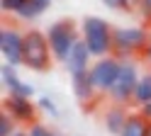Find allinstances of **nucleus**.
Listing matches in <instances>:
<instances>
[{
	"instance_id": "nucleus-20",
	"label": "nucleus",
	"mask_w": 151,
	"mask_h": 136,
	"mask_svg": "<svg viewBox=\"0 0 151 136\" xmlns=\"http://www.w3.org/2000/svg\"><path fill=\"white\" fill-rule=\"evenodd\" d=\"M102 3L112 10H127V0H102Z\"/></svg>"
},
{
	"instance_id": "nucleus-16",
	"label": "nucleus",
	"mask_w": 151,
	"mask_h": 136,
	"mask_svg": "<svg viewBox=\"0 0 151 136\" xmlns=\"http://www.w3.org/2000/svg\"><path fill=\"white\" fill-rule=\"evenodd\" d=\"M29 3V0H0V7H3V12H12V15H20L22 7Z\"/></svg>"
},
{
	"instance_id": "nucleus-13",
	"label": "nucleus",
	"mask_w": 151,
	"mask_h": 136,
	"mask_svg": "<svg viewBox=\"0 0 151 136\" xmlns=\"http://www.w3.org/2000/svg\"><path fill=\"white\" fill-rule=\"evenodd\" d=\"M149 134V119L141 112H129V119L119 136H146Z\"/></svg>"
},
{
	"instance_id": "nucleus-4",
	"label": "nucleus",
	"mask_w": 151,
	"mask_h": 136,
	"mask_svg": "<svg viewBox=\"0 0 151 136\" xmlns=\"http://www.w3.org/2000/svg\"><path fill=\"white\" fill-rule=\"evenodd\" d=\"M139 80H141L139 63L134 61V58H124V61H122V68H119V75H117V80H115V85H112V90H110L112 105L127 107V105L134 102Z\"/></svg>"
},
{
	"instance_id": "nucleus-2",
	"label": "nucleus",
	"mask_w": 151,
	"mask_h": 136,
	"mask_svg": "<svg viewBox=\"0 0 151 136\" xmlns=\"http://www.w3.org/2000/svg\"><path fill=\"white\" fill-rule=\"evenodd\" d=\"M151 37L144 27H117L112 34V54L117 58H134L146 51Z\"/></svg>"
},
{
	"instance_id": "nucleus-22",
	"label": "nucleus",
	"mask_w": 151,
	"mask_h": 136,
	"mask_svg": "<svg viewBox=\"0 0 151 136\" xmlns=\"http://www.w3.org/2000/svg\"><path fill=\"white\" fill-rule=\"evenodd\" d=\"M139 112H141V114H144L146 119L151 122V102H149V105H144V107H139Z\"/></svg>"
},
{
	"instance_id": "nucleus-10",
	"label": "nucleus",
	"mask_w": 151,
	"mask_h": 136,
	"mask_svg": "<svg viewBox=\"0 0 151 136\" xmlns=\"http://www.w3.org/2000/svg\"><path fill=\"white\" fill-rule=\"evenodd\" d=\"M90 58H93V54L88 51L86 42H83V39H78V42H76V46H73V51H71V56L66 58L63 66L68 68L71 75H76V73H88V71H90Z\"/></svg>"
},
{
	"instance_id": "nucleus-14",
	"label": "nucleus",
	"mask_w": 151,
	"mask_h": 136,
	"mask_svg": "<svg viewBox=\"0 0 151 136\" xmlns=\"http://www.w3.org/2000/svg\"><path fill=\"white\" fill-rule=\"evenodd\" d=\"M151 102V73H144L139 80V87H137V95H134V105L144 107Z\"/></svg>"
},
{
	"instance_id": "nucleus-21",
	"label": "nucleus",
	"mask_w": 151,
	"mask_h": 136,
	"mask_svg": "<svg viewBox=\"0 0 151 136\" xmlns=\"http://www.w3.org/2000/svg\"><path fill=\"white\" fill-rule=\"evenodd\" d=\"M49 3H51V0H32V5L37 7V12H39V15H44V12H46Z\"/></svg>"
},
{
	"instance_id": "nucleus-5",
	"label": "nucleus",
	"mask_w": 151,
	"mask_h": 136,
	"mask_svg": "<svg viewBox=\"0 0 151 136\" xmlns=\"http://www.w3.org/2000/svg\"><path fill=\"white\" fill-rule=\"evenodd\" d=\"M46 39H49V46H51V54L56 61H63L71 56L76 42H78V29L71 19H59V22H54L49 29H46Z\"/></svg>"
},
{
	"instance_id": "nucleus-12",
	"label": "nucleus",
	"mask_w": 151,
	"mask_h": 136,
	"mask_svg": "<svg viewBox=\"0 0 151 136\" xmlns=\"http://www.w3.org/2000/svg\"><path fill=\"white\" fill-rule=\"evenodd\" d=\"M127 119H129V112H127L122 105H110L107 110H105V129H107L112 136H119V134H122Z\"/></svg>"
},
{
	"instance_id": "nucleus-11",
	"label": "nucleus",
	"mask_w": 151,
	"mask_h": 136,
	"mask_svg": "<svg viewBox=\"0 0 151 136\" xmlns=\"http://www.w3.org/2000/svg\"><path fill=\"white\" fill-rule=\"evenodd\" d=\"M71 90H73V95H76V100H78L81 105H86V107H90V102L95 100V85H93V80H90V73H76V75H71Z\"/></svg>"
},
{
	"instance_id": "nucleus-18",
	"label": "nucleus",
	"mask_w": 151,
	"mask_h": 136,
	"mask_svg": "<svg viewBox=\"0 0 151 136\" xmlns=\"http://www.w3.org/2000/svg\"><path fill=\"white\" fill-rule=\"evenodd\" d=\"M29 136H59V134H54L51 129H46L44 124H32L29 126Z\"/></svg>"
},
{
	"instance_id": "nucleus-19",
	"label": "nucleus",
	"mask_w": 151,
	"mask_h": 136,
	"mask_svg": "<svg viewBox=\"0 0 151 136\" xmlns=\"http://www.w3.org/2000/svg\"><path fill=\"white\" fill-rule=\"evenodd\" d=\"M139 12H141V17H144L146 22H151V0H141L139 3Z\"/></svg>"
},
{
	"instance_id": "nucleus-24",
	"label": "nucleus",
	"mask_w": 151,
	"mask_h": 136,
	"mask_svg": "<svg viewBox=\"0 0 151 136\" xmlns=\"http://www.w3.org/2000/svg\"><path fill=\"white\" fill-rule=\"evenodd\" d=\"M12 136H29V131H20V129H17V131H15Z\"/></svg>"
},
{
	"instance_id": "nucleus-6",
	"label": "nucleus",
	"mask_w": 151,
	"mask_h": 136,
	"mask_svg": "<svg viewBox=\"0 0 151 136\" xmlns=\"http://www.w3.org/2000/svg\"><path fill=\"white\" fill-rule=\"evenodd\" d=\"M0 54L7 66H24V32L15 24H5L0 32Z\"/></svg>"
},
{
	"instance_id": "nucleus-7",
	"label": "nucleus",
	"mask_w": 151,
	"mask_h": 136,
	"mask_svg": "<svg viewBox=\"0 0 151 136\" xmlns=\"http://www.w3.org/2000/svg\"><path fill=\"white\" fill-rule=\"evenodd\" d=\"M119 68H122V58H117L115 54L100 58V61H95L90 66V71H88L90 80H93V85H95V90L100 95H110L112 85H115L117 75H119Z\"/></svg>"
},
{
	"instance_id": "nucleus-23",
	"label": "nucleus",
	"mask_w": 151,
	"mask_h": 136,
	"mask_svg": "<svg viewBox=\"0 0 151 136\" xmlns=\"http://www.w3.org/2000/svg\"><path fill=\"white\" fill-rule=\"evenodd\" d=\"M141 56H144V61H146V63L151 66V42H149V46H146V51L141 54Z\"/></svg>"
},
{
	"instance_id": "nucleus-15",
	"label": "nucleus",
	"mask_w": 151,
	"mask_h": 136,
	"mask_svg": "<svg viewBox=\"0 0 151 136\" xmlns=\"http://www.w3.org/2000/svg\"><path fill=\"white\" fill-rule=\"evenodd\" d=\"M15 131H17V122L7 112H3V117H0V136H12Z\"/></svg>"
},
{
	"instance_id": "nucleus-3",
	"label": "nucleus",
	"mask_w": 151,
	"mask_h": 136,
	"mask_svg": "<svg viewBox=\"0 0 151 136\" xmlns=\"http://www.w3.org/2000/svg\"><path fill=\"white\" fill-rule=\"evenodd\" d=\"M51 46L46 34H42L39 29H27L24 32V66L29 71L44 73L51 68Z\"/></svg>"
},
{
	"instance_id": "nucleus-25",
	"label": "nucleus",
	"mask_w": 151,
	"mask_h": 136,
	"mask_svg": "<svg viewBox=\"0 0 151 136\" xmlns=\"http://www.w3.org/2000/svg\"><path fill=\"white\" fill-rule=\"evenodd\" d=\"M146 136H151V122H149V134H146Z\"/></svg>"
},
{
	"instance_id": "nucleus-1",
	"label": "nucleus",
	"mask_w": 151,
	"mask_h": 136,
	"mask_svg": "<svg viewBox=\"0 0 151 136\" xmlns=\"http://www.w3.org/2000/svg\"><path fill=\"white\" fill-rule=\"evenodd\" d=\"M112 34H115V29L102 17H86L81 24V39L86 42L88 51L95 58L112 56Z\"/></svg>"
},
{
	"instance_id": "nucleus-17",
	"label": "nucleus",
	"mask_w": 151,
	"mask_h": 136,
	"mask_svg": "<svg viewBox=\"0 0 151 136\" xmlns=\"http://www.w3.org/2000/svg\"><path fill=\"white\" fill-rule=\"evenodd\" d=\"M37 107L44 110L49 117H59V110H56V105L51 102V97H39V100H37Z\"/></svg>"
},
{
	"instance_id": "nucleus-9",
	"label": "nucleus",
	"mask_w": 151,
	"mask_h": 136,
	"mask_svg": "<svg viewBox=\"0 0 151 136\" xmlns=\"http://www.w3.org/2000/svg\"><path fill=\"white\" fill-rule=\"evenodd\" d=\"M0 75H3V85H5V90L10 92V95H20V97H32L34 95V87L27 85V83H22V78L17 75V68L15 66L3 63Z\"/></svg>"
},
{
	"instance_id": "nucleus-8",
	"label": "nucleus",
	"mask_w": 151,
	"mask_h": 136,
	"mask_svg": "<svg viewBox=\"0 0 151 136\" xmlns=\"http://www.w3.org/2000/svg\"><path fill=\"white\" fill-rule=\"evenodd\" d=\"M3 112H7L17 124H37V105L32 102V97L7 95V100L3 102Z\"/></svg>"
}]
</instances>
